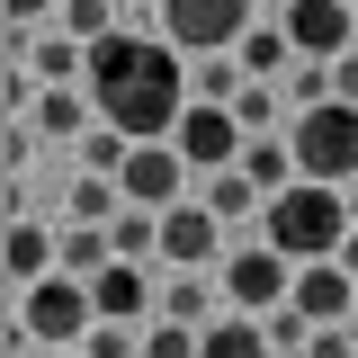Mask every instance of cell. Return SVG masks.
Here are the masks:
<instances>
[{
    "label": "cell",
    "mask_w": 358,
    "mask_h": 358,
    "mask_svg": "<svg viewBox=\"0 0 358 358\" xmlns=\"http://www.w3.org/2000/svg\"><path fill=\"white\" fill-rule=\"evenodd\" d=\"M224 251H233V233H224L215 215H206V197H188V206H171L162 215V268H224Z\"/></svg>",
    "instance_id": "9c48e42d"
},
{
    "label": "cell",
    "mask_w": 358,
    "mask_h": 358,
    "mask_svg": "<svg viewBox=\"0 0 358 358\" xmlns=\"http://www.w3.org/2000/svg\"><path fill=\"white\" fill-rule=\"evenodd\" d=\"M341 197H350V224H358V179H350V188H341Z\"/></svg>",
    "instance_id": "836d02e7"
},
{
    "label": "cell",
    "mask_w": 358,
    "mask_h": 358,
    "mask_svg": "<svg viewBox=\"0 0 358 358\" xmlns=\"http://www.w3.org/2000/svg\"><path fill=\"white\" fill-rule=\"evenodd\" d=\"M305 358H350V322H322V331L305 341Z\"/></svg>",
    "instance_id": "4dcf8cb0"
},
{
    "label": "cell",
    "mask_w": 358,
    "mask_h": 358,
    "mask_svg": "<svg viewBox=\"0 0 358 358\" xmlns=\"http://www.w3.org/2000/svg\"><path fill=\"white\" fill-rule=\"evenodd\" d=\"M188 90L215 99V108H233V99L251 90V72H242V54H197V63H188Z\"/></svg>",
    "instance_id": "d6986e66"
},
{
    "label": "cell",
    "mask_w": 358,
    "mask_h": 358,
    "mask_svg": "<svg viewBox=\"0 0 358 358\" xmlns=\"http://www.w3.org/2000/svg\"><path fill=\"white\" fill-rule=\"evenodd\" d=\"M72 45H108L117 36V0H63V18H54Z\"/></svg>",
    "instance_id": "603a6c76"
},
{
    "label": "cell",
    "mask_w": 358,
    "mask_h": 358,
    "mask_svg": "<svg viewBox=\"0 0 358 358\" xmlns=\"http://www.w3.org/2000/svg\"><path fill=\"white\" fill-rule=\"evenodd\" d=\"M350 9H358V0H350Z\"/></svg>",
    "instance_id": "74e56055"
},
{
    "label": "cell",
    "mask_w": 358,
    "mask_h": 358,
    "mask_svg": "<svg viewBox=\"0 0 358 358\" xmlns=\"http://www.w3.org/2000/svg\"><path fill=\"white\" fill-rule=\"evenodd\" d=\"M117 215H126V188H117V179H99V171L72 179V224H99V233H108Z\"/></svg>",
    "instance_id": "44dd1931"
},
{
    "label": "cell",
    "mask_w": 358,
    "mask_h": 358,
    "mask_svg": "<svg viewBox=\"0 0 358 358\" xmlns=\"http://www.w3.org/2000/svg\"><path fill=\"white\" fill-rule=\"evenodd\" d=\"M331 99H350V108H358V45L341 54V63H331Z\"/></svg>",
    "instance_id": "1f68e13d"
},
{
    "label": "cell",
    "mask_w": 358,
    "mask_h": 358,
    "mask_svg": "<svg viewBox=\"0 0 358 358\" xmlns=\"http://www.w3.org/2000/svg\"><path fill=\"white\" fill-rule=\"evenodd\" d=\"M287 305L305 313L313 331H322V322H350L358 313V278L341 260H313V268H296V296H287Z\"/></svg>",
    "instance_id": "7c38bea8"
},
{
    "label": "cell",
    "mask_w": 358,
    "mask_h": 358,
    "mask_svg": "<svg viewBox=\"0 0 358 358\" xmlns=\"http://www.w3.org/2000/svg\"><path fill=\"white\" fill-rule=\"evenodd\" d=\"M117 188H126V206H152V215L188 206V197H179V188H188V162H179V143H134V162L117 171Z\"/></svg>",
    "instance_id": "30bf717a"
},
{
    "label": "cell",
    "mask_w": 358,
    "mask_h": 358,
    "mask_svg": "<svg viewBox=\"0 0 358 358\" xmlns=\"http://www.w3.org/2000/svg\"><path fill=\"white\" fill-rule=\"evenodd\" d=\"M90 305H99V322H152L162 313V287H152L143 260H117V268L90 278Z\"/></svg>",
    "instance_id": "8fae6325"
},
{
    "label": "cell",
    "mask_w": 358,
    "mask_h": 358,
    "mask_svg": "<svg viewBox=\"0 0 358 358\" xmlns=\"http://www.w3.org/2000/svg\"><path fill=\"white\" fill-rule=\"evenodd\" d=\"M179 162H188V171H242V152H251V134H242V117H233V108H215V99H197V108H188V117H179Z\"/></svg>",
    "instance_id": "52a82bcc"
},
{
    "label": "cell",
    "mask_w": 358,
    "mask_h": 358,
    "mask_svg": "<svg viewBox=\"0 0 358 358\" xmlns=\"http://www.w3.org/2000/svg\"><path fill=\"white\" fill-rule=\"evenodd\" d=\"M27 152H36V126H27V117H9V143H0V162H9V179L27 171Z\"/></svg>",
    "instance_id": "f546056e"
},
{
    "label": "cell",
    "mask_w": 358,
    "mask_h": 358,
    "mask_svg": "<svg viewBox=\"0 0 358 358\" xmlns=\"http://www.w3.org/2000/svg\"><path fill=\"white\" fill-rule=\"evenodd\" d=\"M18 322H27V341H45V350H81L90 322H99V305H90L81 278H45V287L18 296Z\"/></svg>",
    "instance_id": "8992f818"
},
{
    "label": "cell",
    "mask_w": 358,
    "mask_h": 358,
    "mask_svg": "<svg viewBox=\"0 0 358 358\" xmlns=\"http://www.w3.org/2000/svg\"><path fill=\"white\" fill-rule=\"evenodd\" d=\"M341 268H350V278H358V233H350V242H341Z\"/></svg>",
    "instance_id": "d6a6232c"
},
{
    "label": "cell",
    "mask_w": 358,
    "mask_h": 358,
    "mask_svg": "<svg viewBox=\"0 0 358 358\" xmlns=\"http://www.w3.org/2000/svg\"><path fill=\"white\" fill-rule=\"evenodd\" d=\"M242 179H251V188H260V197H287V188H296V152H287V134H260V143H251V152H242Z\"/></svg>",
    "instance_id": "e0dca14e"
},
{
    "label": "cell",
    "mask_w": 358,
    "mask_h": 358,
    "mask_svg": "<svg viewBox=\"0 0 358 358\" xmlns=\"http://www.w3.org/2000/svg\"><path fill=\"white\" fill-rule=\"evenodd\" d=\"M260 206H268V197H260L242 171H215V179H206V215H215L233 242H242V224H260Z\"/></svg>",
    "instance_id": "9a60e30c"
},
{
    "label": "cell",
    "mask_w": 358,
    "mask_h": 358,
    "mask_svg": "<svg viewBox=\"0 0 358 358\" xmlns=\"http://www.w3.org/2000/svg\"><path fill=\"white\" fill-rule=\"evenodd\" d=\"M278 9H287V0H278Z\"/></svg>",
    "instance_id": "d590c367"
},
{
    "label": "cell",
    "mask_w": 358,
    "mask_h": 358,
    "mask_svg": "<svg viewBox=\"0 0 358 358\" xmlns=\"http://www.w3.org/2000/svg\"><path fill=\"white\" fill-rule=\"evenodd\" d=\"M278 99H287V90H268V81H251L242 99H233V117H242V134H251V143H260V134L278 126Z\"/></svg>",
    "instance_id": "4316f807"
},
{
    "label": "cell",
    "mask_w": 358,
    "mask_h": 358,
    "mask_svg": "<svg viewBox=\"0 0 358 358\" xmlns=\"http://www.w3.org/2000/svg\"><path fill=\"white\" fill-rule=\"evenodd\" d=\"M350 322H358V313H350Z\"/></svg>",
    "instance_id": "8d00e7d4"
},
{
    "label": "cell",
    "mask_w": 358,
    "mask_h": 358,
    "mask_svg": "<svg viewBox=\"0 0 358 358\" xmlns=\"http://www.w3.org/2000/svg\"><path fill=\"white\" fill-rule=\"evenodd\" d=\"M90 99H99V126H117L126 143H171L179 117L197 108L188 90V54L171 36H117L90 45Z\"/></svg>",
    "instance_id": "6da1fadb"
},
{
    "label": "cell",
    "mask_w": 358,
    "mask_h": 358,
    "mask_svg": "<svg viewBox=\"0 0 358 358\" xmlns=\"http://www.w3.org/2000/svg\"><path fill=\"white\" fill-rule=\"evenodd\" d=\"M108 242H117V260H162V215H152V206H126V215L108 224Z\"/></svg>",
    "instance_id": "ffe728a7"
},
{
    "label": "cell",
    "mask_w": 358,
    "mask_h": 358,
    "mask_svg": "<svg viewBox=\"0 0 358 358\" xmlns=\"http://www.w3.org/2000/svg\"><path fill=\"white\" fill-rule=\"evenodd\" d=\"M45 18H63V0H9V27H18V36H36Z\"/></svg>",
    "instance_id": "f1b7e54d"
},
{
    "label": "cell",
    "mask_w": 358,
    "mask_h": 358,
    "mask_svg": "<svg viewBox=\"0 0 358 358\" xmlns=\"http://www.w3.org/2000/svg\"><path fill=\"white\" fill-rule=\"evenodd\" d=\"M287 63H296V45H287V27H251V36H242V72H251V81H268V72H287Z\"/></svg>",
    "instance_id": "cb8c5ba5"
},
{
    "label": "cell",
    "mask_w": 358,
    "mask_h": 358,
    "mask_svg": "<svg viewBox=\"0 0 358 358\" xmlns=\"http://www.w3.org/2000/svg\"><path fill=\"white\" fill-rule=\"evenodd\" d=\"M197 350H206V331H188V322H162V313L143 322V358H197Z\"/></svg>",
    "instance_id": "d4e9b609"
},
{
    "label": "cell",
    "mask_w": 358,
    "mask_h": 358,
    "mask_svg": "<svg viewBox=\"0 0 358 358\" xmlns=\"http://www.w3.org/2000/svg\"><path fill=\"white\" fill-rule=\"evenodd\" d=\"M278 27H287V45H296L305 63H341V54L358 45V9L350 0H287Z\"/></svg>",
    "instance_id": "ba28073f"
},
{
    "label": "cell",
    "mask_w": 358,
    "mask_h": 358,
    "mask_svg": "<svg viewBox=\"0 0 358 358\" xmlns=\"http://www.w3.org/2000/svg\"><path fill=\"white\" fill-rule=\"evenodd\" d=\"M99 268H117V242H108V233H99V224H72V233H63V278H99Z\"/></svg>",
    "instance_id": "7402d4cb"
},
{
    "label": "cell",
    "mask_w": 358,
    "mask_h": 358,
    "mask_svg": "<svg viewBox=\"0 0 358 358\" xmlns=\"http://www.w3.org/2000/svg\"><path fill=\"white\" fill-rule=\"evenodd\" d=\"M90 117H99V99H90L81 81L36 90V108H27V126H36V134H90Z\"/></svg>",
    "instance_id": "5bb4252c"
},
{
    "label": "cell",
    "mask_w": 358,
    "mask_h": 358,
    "mask_svg": "<svg viewBox=\"0 0 358 358\" xmlns=\"http://www.w3.org/2000/svg\"><path fill=\"white\" fill-rule=\"evenodd\" d=\"M197 358H278V350H268V322H260V313H215Z\"/></svg>",
    "instance_id": "2e32d148"
},
{
    "label": "cell",
    "mask_w": 358,
    "mask_h": 358,
    "mask_svg": "<svg viewBox=\"0 0 358 358\" xmlns=\"http://www.w3.org/2000/svg\"><path fill=\"white\" fill-rule=\"evenodd\" d=\"M81 358H143V341H134V322H90Z\"/></svg>",
    "instance_id": "83f0119b"
},
{
    "label": "cell",
    "mask_w": 358,
    "mask_h": 358,
    "mask_svg": "<svg viewBox=\"0 0 358 358\" xmlns=\"http://www.w3.org/2000/svg\"><path fill=\"white\" fill-rule=\"evenodd\" d=\"M260 18H251V0H162V36L197 63V54H242Z\"/></svg>",
    "instance_id": "277c9868"
},
{
    "label": "cell",
    "mask_w": 358,
    "mask_h": 358,
    "mask_svg": "<svg viewBox=\"0 0 358 358\" xmlns=\"http://www.w3.org/2000/svg\"><path fill=\"white\" fill-rule=\"evenodd\" d=\"M215 278H224V305L233 313H278L287 296H296V260L268 251V242H233Z\"/></svg>",
    "instance_id": "5b68a950"
},
{
    "label": "cell",
    "mask_w": 358,
    "mask_h": 358,
    "mask_svg": "<svg viewBox=\"0 0 358 358\" xmlns=\"http://www.w3.org/2000/svg\"><path fill=\"white\" fill-rule=\"evenodd\" d=\"M287 99H296V117L322 108V99H331V63H305V54H296V63H287Z\"/></svg>",
    "instance_id": "484cf974"
},
{
    "label": "cell",
    "mask_w": 358,
    "mask_h": 358,
    "mask_svg": "<svg viewBox=\"0 0 358 358\" xmlns=\"http://www.w3.org/2000/svg\"><path fill=\"white\" fill-rule=\"evenodd\" d=\"M45 278H63V233H45L36 215H9V287L27 296Z\"/></svg>",
    "instance_id": "4fadbf2b"
},
{
    "label": "cell",
    "mask_w": 358,
    "mask_h": 358,
    "mask_svg": "<svg viewBox=\"0 0 358 358\" xmlns=\"http://www.w3.org/2000/svg\"><path fill=\"white\" fill-rule=\"evenodd\" d=\"M350 233H358V224H350V197H341V188H313V179H296L287 197H268V206H260V242H268V251H287L296 268L341 260Z\"/></svg>",
    "instance_id": "7a4b0ae2"
},
{
    "label": "cell",
    "mask_w": 358,
    "mask_h": 358,
    "mask_svg": "<svg viewBox=\"0 0 358 358\" xmlns=\"http://www.w3.org/2000/svg\"><path fill=\"white\" fill-rule=\"evenodd\" d=\"M287 152L313 188H350L358 179V108L350 99H322L305 117H287Z\"/></svg>",
    "instance_id": "3957f363"
},
{
    "label": "cell",
    "mask_w": 358,
    "mask_h": 358,
    "mask_svg": "<svg viewBox=\"0 0 358 358\" xmlns=\"http://www.w3.org/2000/svg\"><path fill=\"white\" fill-rule=\"evenodd\" d=\"M54 358H81V350H54Z\"/></svg>",
    "instance_id": "e575fe53"
},
{
    "label": "cell",
    "mask_w": 358,
    "mask_h": 358,
    "mask_svg": "<svg viewBox=\"0 0 358 358\" xmlns=\"http://www.w3.org/2000/svg\"><path fill=\"white\" fill-rule=\"evenodd\" d=\"M162 322H188V331H206V322H215V296H206V278H188V268H162Z\"/></svg>",
    "instance_id": "ac0fdd59"
}]
</instances>
